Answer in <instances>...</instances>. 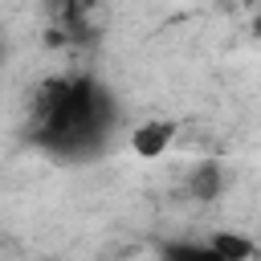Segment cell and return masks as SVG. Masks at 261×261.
Returning <instances> with one entry per match:
<instances>
[{
    "instance_id": "cell-1",
    "label": "cell",
    "mask_w": 261,
    "mask_h": 261,
    "mask_svg": "<svg viewBox=\"0 0 261 261\" xmlns=\"http://www.w3.org/2000/svg\"><path fill=\"white\" fill-rule=\"evenodd\" d=\"M98 130V94L90 82H61L45 98V135L61 147H77Z\"/></svg>"
},
{
    "instance_id": "cell-2",
    "label": "cell",
    "mask_w": 261,
    "mask_h": 261,
    "mask_svg": "<svg viewBox=\"0 0 261 261\" xmlns=\"http://www.w3.org/2000/svg\"><path fill=\"white\" fill-rule=\"evenodd\" d=\"M171 135H175V122H167V118H151V122H143L139 130H130V147H135L139 159H159V155L167 151Z\"/></svg>"
},
{
    "instance_id": "cell-3",
    "label": "cell",
    "mask_w": 261,
    "mask_h": 261,
    "mask_svg": "<svg viewBox=\"0 0 261 261\" xmlns=\"http://www.w3.org/2000/svg\"><path fill=\"white\" fill-rule=\"evenodd\" d=\"M208 249H212L216 261H249L253 257V241L249 237H237V232H216L208 241Z\"/></svg>"
},
{
    "instance_id": "cell-4",
    "label": "cell",
    "mask_w": 261,
    "mask_h": 261,
    "mask_svg": "<svg viewBox=\"0 0 261 261\" xmlns=\"http://www.w3.org/2000/svg\"><path fill=\"white\" fill-rule=\"evenodd\" d=\"M216 188H220V171L208 163V167H200L196 171V179H192V192L200 196V200H212L216 196Z\"/></svg>"
},
{
    "instance_id": "cell-5",
    "label": "cell",
    "mask_w": 261,
    "mask_h": 261,
    "mask_svg": "<svg viewBox=\"0 0 261 261\" xmlns=\"http://www.w3.org/2000/svg\"><path fill=\"white\" fill-rule=\"evenodd\" d=\"M167 261H216V257H212L208 245H179V249L167 253Z\"/></svg>"
}]
</instances>
